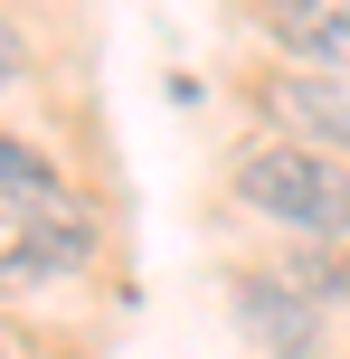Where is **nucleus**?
<instances>
[{
    "mask_svg": "<svg viewBox=\"0 0 350 359\" xmlns=\"http://www.w3.org/2000/svg\"><path fill=\"white\" fill-rule=\"evenodd\" d=\"M76 265H86V217L76 208H10L0 198V293H29Z\"/></svg>",
    "mask_w": 350,
    "mask_h": 359,
    "instance_id": "f03ea898",
    "label": "nucleus"
},
{
    "mask_svg": "<svg viewBox=\"0 0 350 359\" xmlns=\"http://www.w3.org/2000/svg\"><path fill=\"white\" fill-rule=\"evenodd\" d=\"M10 76H19V29L0 19V86H10Z\"/></svg>",
    "mask_w": 350,
    "mask_h": 359,
    "instance_id": "423d86ee",
    "label": "nucleus"
},
{
    "mask_svg": "<svg viewBox=\"0 0 350 359\" xmlns=\"http://www.w3.org/2000/svg\"><path fill=\"white\" fill-rule=\"evenodd\" d=\"M265 38L294 57H322V67H350V10H332V0H275Z\"/></svg>",
    "mask_w": 350,
    "mask_h": 359,
    "instance_id": "39448f33",
    "label": "nucleus"
},
{
    "mask_svg": "<svg viewBox=\"0 0 350 359\" xmlns=\"http://www.w3.org/2000/svg\"><path fill=\"white\" fill-rule=\"evenodd\" d=\"M265 104H275V123H294L303 133V151H350V76H303V67H284V76H265Z\"/></svg>",
    "mask_w": 350,
    "mask_h": 359,
    "instance_id": "7ed1b4c3",
    "label": "nucleus"
},
{
    "mask_svg": "<svg viewBox=\"0 0 350 359\" xmlns=\"http://www.w3.org/2000/svg\"><path fill=\"white\" fill-rule=\"evenodd\" d=\"M237 322H246V341H265L275 359H313V350H322V312L303 303L284 274H256V284H237Z\"/></svg>",
    "mask_w": 350,
    "mask_h": 359,
    "instance_id": "20e7f679",
    "label": "nucleus"
},
{
    "mask_svg": "<svg viewBox=\"0 0 350 359\" xmlns=\"http://www.w3.org/2000/svg\"><path fill=\"white\" fill-rule=\"evenodd\" d=\"M227 189L246 198L256 217H284V227L303 236H350V161L332 151H303V142H246L237 170H227Z\"/></svg>",
    "mask_w": 350,
    "mask_h": 359,
    "instance_id": "f257e3e1",
    "label": "nucleus"
}]
</instances>
